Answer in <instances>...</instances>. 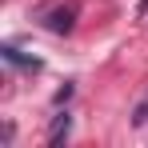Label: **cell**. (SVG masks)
<instances>
[{"mask_svg": "<svg viewBox=\"0 0 148 148\" xmlns=\"http://www.w3.org/2000/svg\"><path fill=\"white\" fill-rule=\"evenodd\" d=\"M68 128H72V116H68V112H56V120H52V128H48V144H60V140L68 136Z\"/></svg>", "mask_w": 148, "mask_h": 148, "instance_id": "obj_2", "label": "cell"}, {"mask_svg": "<svg viewBox=\"0 0 148 148\" xmlns=\"http://www.w3.org/2000/svg\"><path fill=\"white\" fill-rule=\"evenodd\" d=\"M140 12H148V0H140Z\"/></svg>", "mask_w": 148, "mask_h": 148, "instance_id": "obj_5", "label": "cell"}, {"mask_svg": "<svg viewBox=\"0 0 148 148\" xmlns=\"http://www.w3.org/2000/svg\"><path fill=\"white\" fill-rule=\"evenodd\" d=\"M4 56H8L12 64H40V60H28V56H20V48H12V44L4 48Z\"/></svg>", "mask_w": 148, "mask_h": 148, "instance_id": "obj_3", "label": "cell"}, {"mask_svg": "<svg viewBox=\"0 0 148 148\" xmlns=\"http://www.w3.org/2000/svg\"><path fill=\"white\" fill-rule=\"evenodd\" d=\"M72 8H56V12H48V16H44V24L52 28V32H68V28H72Z\"/></svg>", "mask_w": 148, "mask_h": 148, "instance_id": "obj_1", "label": "cell"}, {"mask_svg": "<svg viewBox=\"0 0 148 148\" xmlns=\"http://www.w3.org/2000/svg\"><path fill=\"white\" fill-rule=\"evenodd\" d=\"M132 120H136V124H144V120H148V96L140 100V104H136V112H132Z\"/></svg>", "mask_w": 148, "mask_h": 148, "instance_id": "obj_4", "label": "cell"}]
</instances>
